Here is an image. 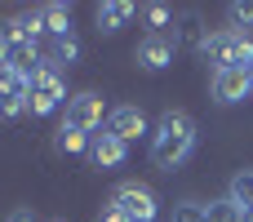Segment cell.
Instances as JSON below:
<instances>
[{
  "label": "cell",
  "instance_id": "6da1fadb",
  "mask_svg": "<svg viewBox=\"0 0 253 222\" xmlns=\"http://www.w3.org/2000/svg\"><path fill=\"white\" fill-rule=\"evenodd\" d=\"M196 142H200L196 120H191L187 111H165V116L156 120V129H151V165H156L160 174H173V169H182V165L191 160Z\"/></svg>",
  "mask_w": 253,
  "mask_h": 222
},
{
  "label": "cell",
  "instance_id": "7a4b0ae2",
  "mask_svg": "<svg viewBox=\"0 0 253 222\" xmlns=\"http://www.w3.org/2000/svg\"><path fill=\"white\" fill-rule=\"evenodd\" d=\"M200 53L213 62V71H222V67L249 71V67H253V36H249V31L218 27V31H209V36H205V49H200Z\"/></svg>",
  "mask_w": 253,
  "mask_h": 222
},
{
  "label": "cell",
  "instance_id": "3957f363",
  "mask_svg": "<svg viewBox=\"0 0 253 222\" xmlns=\"http://www.w3.org/2000/svg\"><path fill=\"white\" fill-rule=\"evenodd\" d=\"M71 93H67V76L53 67V62H40L31 71V93H27V111L31 116H53L58 107H67Z\"/></svg>",
  "mask_w": 253,
  "mask_h": 222
},
{
  "label": "cell",
  "instance_id": "277c9868",
  "mask_svg": "<svg viewBox=\"0 0 253 222\" xmlns=\"http://www.w3.org/2000/svg\"><path fill=\"white\" fill-rule=\"evenodd\" d=\"M40 62H44V53H40V44H36V40H27V36H22L18 18H0V67H13V71L31 76Z\"/></svg>",
  "mask_w": 253,
  "mask_h": 222
},
{
  "label": "cell",
  "instance_id": "5b68a950",
  "mask_svg": "<svg viewBox=\"0 0 253 222\" xmlns=\"http://www.w3.org/2000/svg\"><path fill=\"white\" fill-rule=\"evenodd\" d=\"M67 116H62V125L67 129H80V133H102L107 129V116H111V107H107V98L102 93H93V89H80V93H71V102L62 107Z\"/></svg>",
  "mask_w": 253,
  "mask_h": 222
},
{
  "label": "cell",
  "instance_id": "8992f818",
  "mask_svg": "<svg viewBox=\"0 0 253 222\" xmlns=\"http://www.w3.org/2000/svg\"><path fill=\"white\" fill-rule=\"evenodd\" d=\"M111 205H120L133 222H156L160 218V200H156V191L142 187V182H120L116 196H111Z\"/></svg>",
  "mask_w": 253,
  "mask_h": 222
},
{
  "label": "cell",
  "instance_id": "52a82bcc",
  "mask_svg": "<svg viewBox=\"0 0 253 222\" xmlns=\"http://www.w3.org/2000/svg\"><path fill=\"white\" fill-rule=\"evenodd\" d=\"M27 93H31V76L0 67V120H22L27 116Z\"/></svg>",
  "mask_w": 253,
  "mask_h": 222
},
{
  "label": "cell",
  "instance_id": "ba28073f",
  "mask_svg": "<svg viewBox=\"0 0 253 222\" xmlns=\"http://www.w3.org/2000/svg\"><path fill=\"white\" fill-rule=\"evenodd\" d=\"M173 58H178V40L173 36H142L133 44V62L142 71H165V67H173Z\"/></svg>",
  "mask_w": 253,
  "mask_h": 222
},
{
  "label": "cell",
  "instance_id": "9c48e42d",
  "mask_svg": "<svg viewBox=\"0 0 253 222\" xmlns=\"http://www.w3.org/2000/svg\"><path fill=\"white\" fill-rule=\"evenodd\" d=\"M209 93H213L222 107H231V102H245V98L253 93V80H249V71L222 67V71H213V76H209Z\"/></svg>",
  "mask_w": 253,
  "mask_h": 222
},
{
  "label": "cell",
  "instance_id": "30bf717a",
  "mask_svg": "<svg viewBox=\"0 0 253 222\" xmlns=\"http://www.w3.org/2000/svg\"><path fill=\"white\" fill-rule=\"evenodd\" d=\"M89 160H93V169H120V165L129 160V142L116 138L111 129H102V133H93V142H89Z\"/></svg>",
  "mask_w": 253,
  "mask_h": 222
},
{
  "label": "cell",
  "instance_id": "8fae6325",
  "mask_svg": "<svg viewBox=\"0 0 253 222\" xmlns=\"http://www.w3.org/2000/svg\"><path fill=\"white\" fill-rule=\"evenodd\" d=\"M107 129H111L116 138H125V142H133V138L151 133V125H147L142 107H133V102H120V107H111V116H107Z\"/></svg>",
  "mask_w": 253,
  "mask_h": 222
},
{
  "label": "cell",
  "instance_id": "7c38bea8",
  "mask_svg": "<svg viewBox=\"0 0 253 222\" xmlns=\"http://www.w3.org/2000/svg\"><path fill=\"white\" fill-rule=\"evenodd\" d=\"M133 13H138V4H129V0H102V4L93 9V18H98V36H116Z\"/></svg>",
  "mask_w": 253,
  "mask_h": 222
},
{
  "label": "cell",
  "instance_id": "4fadbf2b",
  "mask_svg": "<svg viewBox=\"0 0 253 222\" xmlns=\"http://www.w3.org/2000/svg\"><path fill=\"white\" fill-rule=\"evenodd\" d=\"M227 200L245 214V222H253V169H236V174H231Z\"/></svg>",
  "mask_w": 253,
  "mask_h": 222
},
{
  "label": "cell",
  "instance_id": "5bb4252c",
  "mask_svg": "<svg viewBox=\"0 0 253 222\" xmlns=\"http://www.w3.org/2000/svg\"><path fill=\"white\" fill-rule=\"evenodd\" d=\"M44 62H53L58 71H62V67H76V62H80V40H76V31H71V36H58V40L49 44Z\"/></svg>",
  "mask_w": 253,
  "mask_h": 222
},
{
  "label": "cell",
  "instance_id": "9a60e30c",
  "mask_svg": "<svg viewBox=\"0 0 253 222\" xmlns=\"http://www.w3.org/2000/svg\"><path fill=\"white\" fill-rule=\"evenodd\" d=\"M18 27H22V36H27V40H36V44H40V40L49 36V22H44V4H36V9H22V13H18Z\"/></svg>",
  "mask_w": 253,
  "mask_h": 222
},
{
  "label": "cell",
  "instance_id": "2e32d148",
  "mask_svg": "<svg viewBox=\"0 0 253 222\" xmlns=\"http://www.w3.org/2000/svg\"><path fill=\"white\" fill-rule=\"evenodd\" d=\"M44 22H49V40L71 36V4H44Z\"/></svg>",
  "mask_w": 253,
  "mask_h": 222
},
{
  "label": "cell",
  "instance_id": "e0dca14e",
  "mask_svg": "<svg viewBox=\"0 0 253 222\" xmlns=\"http://www.w3.org/2000/svg\"><path fill=\"white\" fill-rule=\"evenodd\" d=\"M89 142H93L89 133H80V129H67V125H62V129H58V138H53V147H58L62 156H80V151H89Z\"/></svg>",
  "mask_w": 253,
  "mask_h": 222
},
{
  "label": "cell",
  "instance_id": "ac0fdd59",
  "mask_svg": "<svg viewBox=\"0 0 253 222\" xmlns=\"http://www.w3.org/2000/svg\"><path fill=\"white\" fill-rule=\"evenodd\" d=\"M227 27L253 36V0H231V4H227Z\"/></svg>",
  "mask_w": 253,
  "mask_h": 222
},
{
  "label": "cell",
  "instance_id": "d6986e66",
  "mask_svg": "<svg viewBox=\"0 0 253 222\" xmlns=\"http://www.w3.org/2000/svg\"><path fill=\"white\" fill-rule=\"evenodd\" d=\"M142 18H147V36H169L165 27L173 22V9H169V4H147Z\"/></svg>",
  "mask_w": 253,
  "mask_h": 222
},
{
  "label": "cell",
  "instance_id": "ffe728a7",
  "mask_svg": "<svg viewBox=\"0 0 253 222\" xmlns=\"http://www.w3.org/2000/svg\"><path fill=\"white\" fill-rule=\"evenodd\" d=\"M169 222H209V209H205V200H178L169 209Z\"/></svg>",
  "mask_w": 253,
  "mask_h": 222
},
{
  "label": "cell",
  "instance_id": "44dd1931",
  "mask_svg": "<svg viewBox=\"0 0 253 222\" xmlns=\"http://www.w3.org/2000/svg\"><path fill=\"white\" fill-rule=\"evenodd\" d=\"M205 209H209V222H245V214L227 200V196H218V200H205Z\"/></svg>",
  "mask_w": 253,
  "mask_h": 222
},
{
  "label": "cell",
  "instance_id": "7402d4cb",
  "mask_svg": "<svg viewBox=\"0 0 253 222\" xmlns=\"http://www.w3.org/2000/svg\"><path fill=\"white\" fill-rule=\"evenodd\" d=\"M102 222H133V218H129L120 205H102Z\"/></svg>",
  "mask_w": 253,
  "mask_h": 222
},
{
  "label": "cell",
  "instance_id": "603a6c76",
  "mask_svg": "<svg viewBox=\"0 0 253 222\" xmlns=\"http://www.w3.org/2000/svg\"><path fill=\"white\" fill-rule=\"evenodd\" d=\"M4 222H36V214H31V209H13Z\"/></svg>",
  "mask_w": 253,
  "mask_h": 222
},
{
  "label": "cell",
  "instance_id": "cb8c5ba5",
  "mask_svg": "<svg viewBox=\"0 0 253 222\" xmlns=\"http://www.w3.org/2000/svg\"><path fill=\"white\" fill-rule=\"evenodd\" d=\"M249 80H253V67H249Z\"/></svg>",
  "mask_w": 253,
  "mask_h": 222
}]
</instances>
